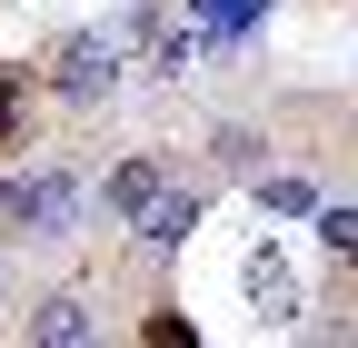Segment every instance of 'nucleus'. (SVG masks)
<instances>
[{
    "label": "nucleus",
    "mask_w": 358,
    "mask_h": 348,
    "mask_svg": "<svg viewBox=\"0 0 358 348\" xmlns=\"http://www.w3.org/2000/svg\"><path fill=\"white\" fill-rule=\"evenodd\" d=\"M319 249L338 259V269H358V209H338V199L319 209Z\"/></svg>",
    "instance_id": "obj_9"
},
{
    "label": "nucleus",
    "mask_w": 358,
    "mask_h": 348,
    "mask_svg": "<svg viewBox=\"0 0 358 348\" xmlns=\"http://www.w3.org/2000/svg\"><path fill=\"white\" fill-rule=\"evenodd\" d=\"M189 229H199V189H179V180H169V189L150 199V219H140V239H150V249H179Z\"/></svg>",
    "instance_id": "obj_5"
},
{
    "label": "nucleus",
    "mask_w": 358,
    "mask_h": 348,
    "mask_svg": "<svg viewBox=\"0 0 358 348\" xmlns=\"http://www.w3.org/2000/svg\"><path fill=\"white\" fill-rule=\"evenodd\" d=\"M259 10H268V0H189V20H199L209 40H239V30H259Z\"/></svg>",
    "instance_id": "obj_7"
},
{
    "label": "nucleus",
    "mask_w": 358,
    "mask_h": 348,
    "mask_svg": "<svg viewBox=\"0 0 358 348\" xmlns=\"http://www.w3.org/2000/svg\"><path fill=\"white\" fill-rule=\"evenodd\" d=\"M0 239H30V180H0Z\"/></svg>",
    "instance_id": "obj_10"
},
{
    "label": "nucleus",
    "mask_w": 358,
    "mask_h": 348,
    "mask_svg": "<svg viewBox=\"0 0 358 348\" xmlns=\"http://www.w3.org/2000/svg\"><path fill=\"white\" fill-rule=\"evenodd\" d=\"M259 209H279V219H319V189L289 180V169H268V180H259Z\"/></svg>",
    "instance_id": "obj_8"
},
{
    "label": "nucleus",
    "mask_w": 358,
    "mask_h": 348,
    "mask_svg": "<svg viewBox=\"0 0 358 348\" xmlns=\"http://www.w3.org/2000/svg\"><path fill=\"white\" fill-rule=\"evenodd\" d=\"M30 338H50V348H80V338H100V319H90V298H40V309H30Z\"/></svg>",
    "instance_id": "obj_4"
},
{
    "label": "nucleus",
    "mask_w": 358,
    "mask_h": 348,
    "mask_svg": "<svg viewBox=\"0 0 358 348\" xmlns=\"http://www.w3.org/2000/svg\"><path fill=\"white\" fill-rule=\"evenodd\" d=\"M249 298H259L268 319H289V309H299V289H289V259H279V249H259V259H249Z\"/></svg>",
    "instance_id": "obj_6"
},
{
    "label": "nucleus",
    "mask_w": 358,
    "mask_h": 348,
    "mask_svg": "<svg viewBox=\"0 0 358 348\" xmlns=\"http://www.w3.org/2000/svg\"><path fill=\"white\" fill-rule=\"evenodd\" d=\"M159 189H169V169H159V159H120V169H110V180H100V209H110V219H120V229H140Z\"/></svg>",
    "instance_id": "obj_3"
},
{
    "label": "nucleus",
    "mask_w": 358,
    "mask_h": 348,
    "mask_svg": "<svg viewBox=\"0 0 358 348\" xmlns=\"http://www.w3.org/2000/svg\"><path fill=\"white\" fill-rule=\"evenodd\" d=\"M80 219H90V189L70 169H40L30 180V239H80Z\"/></svg>",
    "instance_id": "obj_2"
},
{
    "label": "nucleus",
    "mask_w": 358,
    "mask_h": 348,
    "mask_svg": "<svg viewBox=\"0 0 358 348\" xmlns=\"http://www.w3.org/2000/svg\"><path fill=\"white\" fill-rule=\"evenodd\" d=\"M120 90V30H80V40H60V100H110Z\"/></svg>",
    "instance_id": "obj_1"
},
{
    "label": "nucleus",
    "mask_w": 358,
    "mask_h": 348,
    "mask_svg": "<svg viewBox=\"0 0 358 348\" xmlns=\"http://www.w3.org/2000/svg\"><path fill=\"white\" fill-rule=\"evenodd\" d=\"M20 110H30V90H20V70H0V150L20 140Z\"/></svg>",
    "instance_id": "obj_11"
}]
</instances>
